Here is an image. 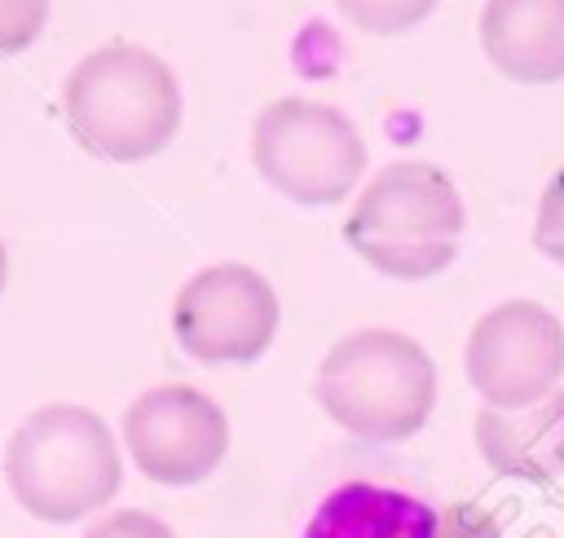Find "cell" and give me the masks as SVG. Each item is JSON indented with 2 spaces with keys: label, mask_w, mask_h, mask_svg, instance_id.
I'll use <instances>...</instances> for the list:
<instances>
[{
  "label": "cell",
  "mask_w": 564,
  "mask_h": 538,
  "mask_svg": "<svg viewBox=\"0 0 564 538\" xmlns=\"http://www.w3.org/2000/svg\"><path fill=\"white\" fill-rule=\"evenodd\" d=\"M53 0H0V57L26 53L48 22Z\"/></svg>",
  "instance_id": "4fadbf2b"
},
{
  "label": "cell",
  "mask_w": 564,
  "mask_h": 538,
  "mask_svg": "<svg viewBox=\"0 0 564 538\" xmlns=\"http://www.w3.org/2000/svg\"><path fill=\"white\" fill-rule=\"evenodd\" d=\"M278 291L273 282L238 260L198 269L172 300L176 344L207 366L256 362L278 335Z\"/></svg>",
  "instance_id": "8992f818"
},
{
  "label": "cell",
  "mask_w": 564,
  "mask_h": 538,
  "mask_svg": "<svg viewBox=\"0 0 564 538\" xmlns=\"http://www.w3.org/2000/svg\"><path fill=\"white\" fill-rule=\"evenodd\" d=\"M123 445L145 481L198 485L229 454V419L194 384H159L123 410Z\"/></svg>",
  "instance_id": "ba28073f"
},
{
  "label": "cell",
  "mask_w": 564,
  "mask_h": 538,
  "mask_svg": "<svg viewBox=\"0 0 564 538\" xmlns=\"http://www.w3.org/2000/svg\"><path fill=\"white\" fill-rule=\"evenodd\" d=\"M62 115L88 154L141 163L176 137L181 84L159 53L115 40L75 62L62 84Z\"/></svg>",
  "instance_id": "6da1fadb"
},
{
  "label": "cell",
  "mask_w": 564,
  "mask_h": 538,
  "mask_svg": "<svg viewBox=\"0 0 564 538\" xmlns=\"http://www.w3.org/2000/svg\"><path fill=\"white\" fill-rule=\"evenodd\" d=\"M533 247L564 269V168L542 185L538 216H533Z\"/></svg>",
  "instance_id": "5bb4252c"
},
{
  "label": "cell",
  "mask_w": 564,
  "mask_h": 538,
  "mask_svg": "<svg viewBox=\"0 0 564 538\" xmlns=\"http://www.w3.org/2000/svg\"><path fill=\"white\" fill-rule=\"evenodd\" d=\"M251 163L282 198L330 207L357 190L366 141L344 110L313 97H278L251 123Z\"/></svg>",
  "instance_id": "5b68a950"
},
{
  "label": "cell",
  "mask_w": 564,
  "mask_h": 538,
  "mask_svg": "<svg viewBox=\"0 0 564 538\" xmlns=\"http://www.w3.org/2000/svg\"><path fill=\"white\" fill-rule=\"evenodd\" d=\"M4 481L26 516L44 525H75L119 494L123 459L97 410L53 401L35 406L9 432Z\"/></svg>",
  "instance_id": "7a4b0ae2"
},
{
  "label": "cell",
  "mask_w": 564,
  "mask_h": 538,
  "mask_svg": "<svg viewBox=\"0 0 564 538\" xmlns=\"http://www.w3.org/2000/svg\"><path fill=\"white\" fill-rule=\"evenodd\" d=\"M480 459L511 481H560L564 476V392H551L524 410L485 406L476 415Z\"/></svg>",
  "instance_id": "30bf717a"
},
{
  "label": "cell",
  "mask_w": 564,
  "mask_h": 538,
  "mask_svg": "<svg viewBox=\"0 0 564 538\" xmlns=\"http://www.w3.org/2000/svg\"><path fill=\"white\" fill-rule=\"evenodd\" d=\"M304 538H441V516L405 489L344 481L317 503Z\"/></svg>",
  "instance_id": "8fae6325"
},
{
  "label": "cell",
  "mask_w": 564,
  "mask_h": 538,
  "mask_svg": "<svg viewBox=\"0 0 564 538\" xmlns=\"http://www.w3.org/2000/svg\"><path fill=\"white\" fill-rule=\"evenodd\" d=\"M441 0H335V9L366 35H405L432 18Z\"/></svg>",
  "instance_id": "7c38bea8"
},
{
  "label": "cell",
  "mask_w": 564,
  "mask_h": 538,
  "mask_svg": "<svg viewBox=\"0 0 564 538\" xmlns=\"http://www.w3.org/2000/svg\"><path fill=\"white\" fill-rule=\"evenodd\" d=\"M84 538H176V534L159 516L137 512V507H123V512H110V516L93 520Z\"/></svg>",
  "instance_id": "9a60e30c"
},
{
  "label": "cell",
  "mask_w": 564,
  "mask_h": 538,
  "mask_svg": "<svg viewBox=\"0 0 564 538\" xmlns=\"http://www.w3.org/2000/svg\"><path fill=\"white\" fill-rule=\"evenodd\" d=\"M4 282H9V251H4V243H0V291H4Z\"/></svg>",
  "instance_id": "2e32d148"
},
{
  "label": "cell",
  "mask_w": 564,
  "mask_h": 538,
  "mask_svg": "<svg viewBox=\"0 0 564 538\" xmlns=\"http://www.w3.org/2000/svg\"><path fill=\"white\" fill-rule=\"evenodd\" d=\"M467 229L454 181L427 159H401L370 176L344 216V243L397 282H427L458 256Z\"/></svg>",
  "instance_id": "3957f363"
},
{
  "label": "cell",
  "mask_w": 564,
  "mask_h": 538,
  "mask_svg": "<svg viewBox=\"0 0 564 538\" xmlns=\"http://www.w3.org/2000/svg\"><path fill=\"white\" fill-rule=\"evenodd\" d=\"M463 366L485 406L524 410L564 379V322L538 300H507L476 318Z\"/></svg>",
  "instance_id": "52a82bcc"
},
{
  "label": "cell",
  "mask_w": 564,
  "mask_h": 538,
  "mask_svg": "<svg viewBox=\"0 0 564 538\" xmlns=\"http://www.w3.org/2000/svg\"><path fill=\"white\" fill-rule=\"evenodd\" d=\"M480 49L511 84H560L564 0H485Z\"/></svg>",
  "instance_id": "9c48e42d"
},
{
  "label": "cell",
  "mask_w": 564,
  "mask_h": 538,
  "mask_svg": "<svg viewBox=\"0 0 564 538\" xmlns=\"http://www.w3.org/2000/svg\"><path fill=\"white\" fill-rule=\"evenodd\" d=\"M313 397L326 419L357 441L392 445L432 419L436 366L405 331L366 326L330 344L313 375Z\"/></svg>",
  "instance_id": "277c9868"
}]
</instances>
